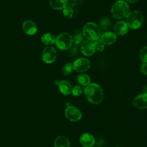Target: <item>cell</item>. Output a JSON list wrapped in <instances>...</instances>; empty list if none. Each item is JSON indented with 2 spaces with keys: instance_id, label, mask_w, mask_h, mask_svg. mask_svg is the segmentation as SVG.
Returning <instances> with one entry per match:
<instances>
[{
  "instance_id": "obj_1",
  "label": "cell",
  "mask_w": 147,
  "mask_h": 147,
  "mask_svg": "<svg viewBox=\"0 0 147 147\" xmlns=\"http://www.w3.org/2000/svg\"><path fill=\"white\" fill-rule=\"evenodd\" d=\"M85 96L91 103L98 105L103 99V92L102 88L96 83H90L84 89Z\"/></svg>"
},
{
  "instance_id": "obj_2",
  "label": "cell",
  "mask_w": 147,
  "mask_h": 147,
  "mask_svg": "<svg viewBox=\"0 0 147 147\" xmlns=\"http://www.w3.org/2000/svg\"><path fill=\"white\" fill-rule=\"evenodd\" d=\"M83 33L84 36L92 41L98 40L101 36L100 27L94 22H88L83 27Z\"/></svg>"
},
{
  "instance_id": "obj_3",
  "label": "cell",
  "mask_w": 147,
  "mask_h": 147,
  "mask_svg": "<svg viewBox=\"0 0 147 147\" xmlns=\"http://www.w3.org/2000/svg\"><path fill=\"white\" fill-rule=\"evenodd\" d=\"M126 20L128 27L132 29H136L140 28L143 24L144 16L140 11L134 10L129 12Z\"/></svg>"
},
{
  "instance_id": "obj_4",
  "label": "cell",
  "mask_w": 147,
  "mask_h": 147,
  "mask_svg": "<svg viewBox=\"0 0 147 147\" xmlns=\"http://www.w3.org/2000/svg\"><path fill=\"white\" fill-rule=\"evenodd\" d=\"M111 12L114 18L117 19L123 18L125 17L129 12V5L125 1H117L112 6Z\"/></svg>"
},
{
  "instance_id": "obj_5",
  "label": "cell",
  "mask_w": 147,
  "mask_h": 147,
  "mask_svg": "<svg viewBox=\"0 0 147 147\" xmlns=\"http://www.w3.org/2000/svg\"><path fill=\"white\" fill-rule=\"evenodd\" d=\"M73 43L72 36L67 32L62 33L56 38L55 44L56 47L60 50L65 51L71 48Z\"/></svg>"
},
{
  "instance_id": "obj_6",
  "label": "cell",
  "mask_w": 147,
  "mask_h": 147,
  "mask_svg": "<svg viewBox=\"0 0 147 147\" xmlns=\"http://www.w3.org/2000/svg\"><path fill=\"white\" fill-rule=\"evenodd\" d=\"M65 115L66 118L72 122L79 121L82 117L80 110L75 106H69L65 110Z\"/></svg>"
},
{
  "instance_id": "obj_7",
  "label": "cell",
  "mask_w": 147,
  "mask_h": 147,
  "mask_svg": "<svg viewBox=\"0 0 147 147\" xmlns=\"http://www.w3.org/2000/svg\"><path fill=\"white\" fill-rule=\"evenodd\" d=\"M90 61L84 57L77 59L72 64L73 69L78 72H83L88 70L90 67Z\"/></svg>"
},
{
  "instance_id": "obj_8",
  "label": "cell",
  "mask_w": 147,
  "mask_h": 147,
  "mask_svg": "<svg viewBox=\"0 0 147 147\" xmlns=\"http://www.w3.org/2000/svg\"><path fill=\"white\" fill-rule=\"evenodd\" d=\"M57 53L55 48L51 46L47 47L44 48L42 54V60L48 64L53 63L56 58Z\"/></svg>"
},
{
  "instance_id": "obj_9",
  "label": "cell",
  "mask_w": 147,
  "mask_h": 147,
  "mask_svg": "<svg viewBox=\"0 0 147 147\" xmlns=\"http://www.w3.org/2000/svg\"><path fill=\"white\" fill-rule=\"evenodd\" d=\"M133 106L138 109H145L147 108V94L142 93L136 96L132 101Z\"/></svg>"
},
{
  "instance_id": "obj_10",
  "label": "cell",
  "mask_w": 147,
  "mask_h": 147,
  "mask_svg": "<svg viewBox=\"0 0 147 147\" xmlns=\"http://www.w3.org/2000/svg\"><path fill=\"white\" fill-rule=\"evenodd\" d=\"M80 49L82 53L86 56H92L94 54L96 50L94 42L90 40H86L83 41L81 44Z\"/></svg>"
},
{
  "instance_id": "obj_11",
  "label": "cell",
  "mask_w": 147,
  "mask_h": 147,
  "mask_svg": "<svg viewBox=\"0 0 147 147\" xmlns=\"http://www.w3.org/2000/svg\"><path fill=\"white\" fill-rule=\"evenodd\" d=\"M22 28L28 35H33L37 32V27L34 22L32 20H26L23 22Z\"/></svg>"
},
{
  "instance_id": "obj_12",
  "label": "cell",
  "mask_w": 147,
  "mask_h": 147,
  "mask_svg": "<svg viewBox=\"0 0 147 147\" xmlns=\"http://www.w3.org/2000/svg\"><path fill=\"white\" fill-rule=\"evenodd\" d=\"M79 141L84 147H92L95 144L94 137L88 133H83L80 137Z\"/></svg>"
},
{
  "instance_id": "obj_13",
  "label": "cell",
  "mask_w": 147,
  "mask_h": 147,
  "mask_svg": "<svg viewBox=\"0 0 147 147\" xmlns=\"http://www.w3.org/2000/svg\"><path fill=\"white\" fill-rule=\"evenodd\" d=\"M128 26L125 21H120L117 22L114 27L115 33L119 36H123L128 32Z\"/></svg>"
},
{
  "instance_id": "obj_14",
  "label": "cell",
  "mask_w": 147,
  "mask_h": 147,
  "mask_svg": "<svg viewBox=\"0 0 147 147\" xmlns=\"http://www.w3.org/2000/svg\"><path fill=\"white\" fill-rule=\"evenodd\" d=\"M100 40L106 45H111L114 44L117 40L116 34L111 32H107L102 34L100 36Z\"/></svg>"
},
{
  "instance_id": "obj_15",
  "label": "cell",
  "mask_w": 147,
  "mask_h": 147,
  "mask_svg": "<svg viewBox=\"0 0 147 147\" xmlns=\"http://www.w3.org/2000/svg\"><path fill=\"white\" fill-rule=\"evenodd\" d=\"M59 87L60 92L64 95H68L72 91V86L70 83L65 80H61L59 83Z\"/></svg>"
},
{
  "instance_id": "obj_16",
  "label": "cell",
  "mask_w": 147,
  "mask_h": 147,
  "mask_svg": "<svg viewBox=\"0 0 147 147\" xmlns=\"http://www.w3.org/2000/svg\"><path fill=\"white\" fill-rule=\"evenodd\" d=\"M54 147H70L69 141L64 136H59L55 140Z\"/></svg>"
},
{
  "instance_id": "obj_17",
  "label": "cell",
  "mask_w": 147,
  "mask_h": 147,
  "mask_svg": "<svg viewBox=\"0 0 147 147\" xmlns=\"http://www.w3.org/2000/svg\"><path fill=\"white\" fill-rule=\"evenodd\" d=\"M50 6L55 10H61L68 4V0H49Z\"/></svg>"
},
{
  "instance_id": "obj_18",
  "label": "cell",
  "mask_w": 147,
  "mask_h": 147,
  "mask_svg": "<svg viewBox=\"0 0 147 147\" xmlns=\"http://www.w3.org/2000/svg\"><path fill=\"white\" fill-rule=\"evenodd\" d=\"M41 41L43 44L47 45H52L55 43L56 38L51 33H45L44 34L41 38Z\"/></svg>"
},
{
  "instance_id": "obj_19",
  "label": "cell",
  "mask_w": 147,
  "mask_h": 147,
  "mask_svg": "<svg viewBox=\"0 0 147 147\" xmlns=\"http://www.w3.org/2000/svg\"><path fill=\"white\" fill-rule=\"evenodd\" d=\"M78 81L79 84L87 86L90 84L91 79L87 74H80L78 76Z\"/></svg>"
},
{
  "instance_id": "obj_20",
  "label": "cell",
  "mask_w": 147,
  "mask_h": 147,
  "mask_svg": "<svg viewBox=\"0 0 147 147\" xmlns=\"http://www.w3.org/2000/svg\"><path fill=\"white\" fill-rule=\"evenodd\" d=\"M111 26V21L109 19L105 18L100 20V26L101 29L103 30H107L110 29Z\"/></svg>"
},
{
  "instance_id": "obj_21",
  "label": "cell",
  "mask_w": 147,
  "mask_h": 147,
  "mask_svg": "<svg viewBox=\"0 0 147 147\" xmlns=\"http://www.w3.org/2000/svg\"><path fill=\"white\" fill-rule=\"evenodd\" d=\"M139 57L140 60L143 63H147V46L143 47L141 49L140 52Z\"/></svg>"
},
{
  "instance_id": "obj_22",
  "label": "cell",
  "mask_w": 147,
  "mask_h": 147,
  "mask_svg": "<svg viewBox=\"0 0 147 147\" xmlns=\"http://www.w3.org/2000/svg\"><path fill=\"white\" fill-rule=\"evenodd\" d=\"M72 64L71 63H68L64 65L62 69V72L65 75H69L72 71Z\"/></svg>"
},
{
  "instance_id": "obj_23",
  "label": "cell",
  "mask_w": 147,
  "mask_h": 147,
  "mask_svg": "<svg viewBox=\"0 0 147 147\" xmlns=\"http://www.w3.org/2000/svg\"><path fill=\"white\" fill-rule=\"evenodd\" d=\"M83 40V36L81 32H77L76 34H75L74 38H73V42L75 44L78 45L79 44H81Z\"/></svg>"
},
{
  "instance_id": "obj_24",
  "label": "cell",
  "mask_w": 147,
  "mask_h": 147,
  "mask_svg": "<svg viewBox=\"0 0 147 147\" xmlns=\"http://www.w3.org/2000/svg\"><path fill=\"white\" fill-rule=\"evenodd\" d=\"M63 13L65 17L67 18H71L74 15V11L71 7L66 6L63 9Z\"/></svg>"
},
{
  "instance_id": "obj_25",
  "label": "cell",
  "mask_w": 147,
  "mask_h": 147,
  "mask_svg": "<svg viewBox=\"0 0 147 147\" xmlns=\"http://www.w3.org/2000/svg\"><path fill=\"white\" fill-rule=\"evenodd\" d=\"M94 45L95 49L98 51H102L105 49V44L102 42V41L100 39H98L94 42Z\"/></svg>"
},
{
  "instance_id": "obj_26",
  "label": "cell",
  "mask_w": 147,
  "mask_h": 147,
  "mask_svg": "<svg viewBox=\"0 0 147 147\" xmlns=\"http://www.w3.org/2000/svg\"><path fill=\"white\" fill-rule=\"evenodd\" d=\"M71 92L74 96H78L80 95V94L82 92V88L79 86H75L72 88Z\"/></svg>"
},
{
  "instance_id": "obj_27",
  "label": "cell",
  "mask_w": 147,
  "mask_h": 147,
  "mask_svg": "<svg viewBox=\"0 0 147 147\" xmlns=\"http://www.w3.org/2000/svg\"><path fill=\"white\" fill-rule=\"evenodd\" d=\"M140 71L144 75H147V63H142L141 64Z\"/></svg>"
},
{
  "instance_id": "obj_28",
  "label": "cell",
  "mask_w": 147,
  "mask_h": 147,
  "mask_svg": "<svg viewBox=\"0 0 147 147\" xmlns=\"http://www.w3.org/2000/svg\"><path fill=\"white\" fill-rule=\"evenodd\" d=\"M70 52H71V55H75L77 53V52H78L77 47H74L71 49V50Z\"/></svg>"
},
{
  "instance_id": "obj_29",
  "label": "cell",
  "mask_w": 147,
  "mask_h": 147,
  "mask_svg": "<svg viewBox=\"0 0 147 147\" xmlns=\"http://www.w3.org/2000/svg\"><path fill=\"white\" fill-rule=\"evenodd\" d=\"M142 92L144 94H147V85H145L142 88Z\"/></svg>"
},
{
  "instance_id": "obj_30",
  "label": "cell",
  "mask_w": 147,
  "mask_h": 147,
  "mask_svg": "<svg viewBox=\"0 0 147 147\" xmlns=\"http://www.w3.org/2000/svg\"><path fill=\"white\" fill-rule=\"evenodd\" d=\"M129 3H137L140 0H126Z\"/></svg>"
},
{
  "instance_id": "obj_31",
  "label": "cell",
  "mask_w": 147,
  "mask_h": 147,
  "mask_svg": "<svg viewBox=\"0 0 147 147\" xmlns=\"http://www.w3.org/2000/svg\"><path fill=\"white\" fill-rule=\"evenodd\" d=\"M119 1H123V0H119Z\"/></svg>"
},
{
  "instance_id": "obj_32",
  "label": "cell",
  "mask_w": 147,
  "mask_h": 147,
  "mask_svg": "<svg viewBox=\"0 0 147 147\" xmlns=\"http://www.w3.org/2000/svg\"><path fill=\"white\" fill-rule=\"evenodd\" d=\"M72 1H75V0H72Z\"/></svg>"
},
{
  "instance_id": "obj_33",
  "label": "cell",
  "mask_w": 147,
  "mask_h": 147,
  "mask_svg": "<svg viewBox=\"0 0 147 147\" xmlns=\"http://www.w3.org/2000/svg\"><path fill=\"white\" fill-rule=\"evenodd\" d=\"M116 147H119V146H116Z\"/></svg>"
}]
</instances>
